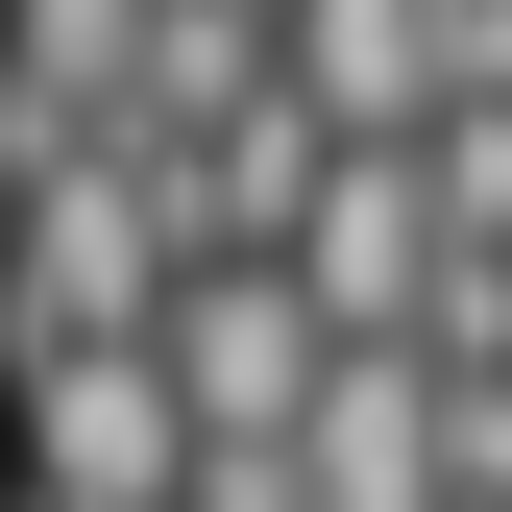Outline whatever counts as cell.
Segmentation results:
<instances>
[{
  "label": "cell",
  "instance_id": "cell-5",
  "mask_svg": "<svg viewBox=\"0 0 512 512\" xmlns=\"http://www.w3.org/2000/svg\"><path fill=\"white\" fill-rule=\"evenodd\" d=\"M0 512H25V488H0Z\"/></svg>",
  "mask_w": 512,
  "mask_h": 512
},
{
  "label": "cell",
  "instance_id": "cell-4",
  "mask_svg": "<svg viewBox=\"0 0 512 512\" xmlns=\"http://www.w3.org/2000/svg\"><path fill=\"white\" fill-rule=\"evenodd\" d=\"M293 98L342 122V147H439L464 49H439V0H293Z\"/></svg>",
  "mask_w": 512,
  "mask_h": 512
},
{
  "label": "cell",
  "instance_id": "cell-2",
  "mask_svg": "<svg viewBox=\"0 0 512 512\" xmlns=\"http://www.w3.org/2000/svg\"><path fill=\"white\" fill-rule=\"evenodd\" d=\"M0 488L25 512H196V391H171V342H74L0 391Z\"/></svg>",
  "mask_w": 512,
  "mask_h": 512
},
{
  "label": "cell",
  "instance_id": "cell-1",
  "mask_svg": "<svg viewBox=\"0 0 512 512\" xmlns=\"http://www.w3.org/2000/svg\"><path fill=\"white\" fill-rule=\"evenodd\" d=\"M171 293H196V220H171L147 147H74L49 196H0V391L74 342H171Z\"/></svg>",
  "mask_w": 512,
  "mask_h": 512
},
{
  "label": "cell",
  "instance_id": "cell-3",
  "mask_svg": "<svg viewBox=\"0 0 512 512\" xmlns=\"http://www.w3.org/2000/svg\"><path fill=\"white\" fill-rule=\"evenodd\" d=\"M171 391H196V464H293L317 391H342V317L293 269H196L171 293Z\"/></svg>",
  "mask_w": 512,
  "mask_h": 512
}]
</instances>
